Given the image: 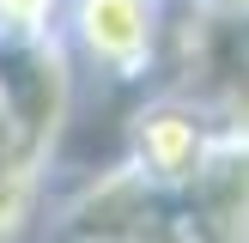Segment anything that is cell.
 <instances>
[{
	"label": "cell",
	"instance_id": "cell-1",
	"mask_svg": "<svg viewBox=\"0 0 249 243\" xmlns=\"http://www.w3.org/2000/svg\"><path fill=\"white\" fill-rule=\"evenodd\" d=\"M73 97L79 61L61 31H0V122L43 176L55 164V146L67 140Z\"/></svg>",
	"mask_w": 249,
	"mask_h": 243
},
{
	"label": "cell",
	"instance_id": "cell-2",
	"mask_svg": "<svg viewBox=\"0 0 249 243\" xmlns=\"http://www.w3.org/2000/svg\"><path fill=\"white\" fill-rule=\"evenodd\" d=\"M158 85L189 91L225 122L231 140H249V12H207L177 0Z\"/></svg>",
	"mask_w": 249,
	"mask_h": 243
},
{
	"label": "cell",
	"instance_id": "cell-3",
	"mask_svg": "<svg viewBox=\"0 0 249 243\" xmlns=\"http://www.w3.org/2000/svg\"><path fill=\"white\" fill-rule=\"evenodd\" d=\"M225 146H231V134H225V122L207 104H195L177 85H152V91L128 109L122 164L140 182H152V189H189Z\"/></svg>",
	"mask_w": 249,
	"mask_h": 243
},
{
	"label": "cell",
	"instance_id": "cell-4",
	"mask_svg": "<svg viewBox=\"0 0 249 243\" xmlns=\"http://www.w3.org/2000/svg\"><path fill=\"white\" fill-rule=\"evenodd\" d=\"M170 0H67L61 43L73 61L116 85H152L164 73Z\"/></svg>",
	"mask_w": 249,
	"mask_h": 243
},
{
	"label": "cell",
	"instance_id": "cell-5",
	"mask_svg": "<svg viewBox=\"0 0 249 243\" xmlns=\"http://www.w3.org/2000/svg\"><path fill=\"white\" fill-rule=\"evenodd\" d=\"M43 189H49V176L18 152V140H12L6 122H0V243H18L24 231L36 225Z\"/></svg>",
	"mask_w": 249,
	"mask_h": 243
},
{
	"label": "cell",
	"instance_id": "cell-6",
	"mask_svg": "<svg viewBox=\"0 0 249 243\" xmlns=\"http://www.w3.org/2000/svg\"><path fill=\"white\" fill-rule=\"evenodd\" d=\"M67 0H0V31H61Z\"/></svg>",
	"mask_w": 249,
	"mask_h": 243
},
{
	"label": "cell",
	"instance_id": "cell-7",
	"mask_svg": "<svg viewBox=\"0 0 249 243\" xmlns=\"http://www.w3.org/2000/svg\"><path fill=\"white\" fill-rule=\"evenodd\" d=\"M195 6H207V12H249V0H195Z\"/></svg>",
	"mask_w": 249,
	"mask_h": 243
}]
</instances>
